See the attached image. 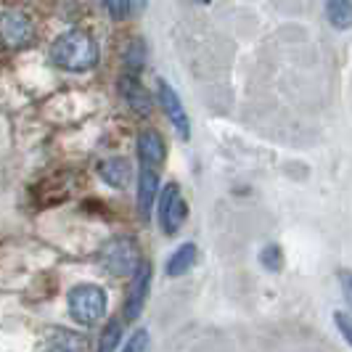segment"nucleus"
Listing matches in <instances>:
<instances>
[{"label": "nucleus", "instance_id": "obj_1", "mask_svg": "<svg viewBox=\"0 0 352 352\" xmlns=\"http://www.w3.org/2000/svg\"><path fill=\"white\" fill-rule=\"evenodd\" d=\"M51 61L67 72H88L98 61V45L85 30L74 27L53 40Z\"/></svg>", "mask_w": 352, "mask_h": 352}, {"label": "nucleus", "instance_id": "obj_2", "mask_svg": "<svg viewBox=\"0 0 352 352\" xmlns=\"http://www.w3.org/2000/svg\"><path fill=\"white\" fill-rule=\"evenodd\" d=\"M109 297L98 283H77L67 294V310L80 326H98L106 316Z\"/></svg>", "mask_w": 352, "mask_h": 352}, {"label": "nucleus", "instance_id": "obj_3", "mask_svg": "<svg viewBox=\"0 0 352 352\" xmlns=\"http://www.w3.org/2000/svg\"><path fill=\"white\" fill-rule=\"evenodd\" d=\"M98 263L111 276H130L141 265V249L130 236H114L98 249Z\"/></svg>", "mask_w": 352, "mask_h": 352}, {"label": "nucleus", "instance_id": "obj_4", "mask_svg": "<svg viewBox=\"0 0 352 352\" xmlns=\"http://www.w3.org/2000/svg\"><path fill=\"white\" fill-rule=\"evenodd\" d=\"M157 214H159V228H162V233H167V236H175L177 230H180V226L186 223L188 204H186V199L180 194V186L177 183H167L164 186V191L159 196Z\"/></svg>", "mask_w": 352, "mask_h": 352}, {"label": "nucleus", "instance_id": "obj_5", "mask_svg": "<svg viewBox=\"0 0 352 352\" xmlns=\"http://www.w3.org/2000/svg\"><path fill=\"white\" fill-rule=\"evenodd\" d=\"M157 96H159V104H162V109H164V114H167V120H170V124L175 127L177 138L188 141V138H191V120H188L186 106H183L180 96L175 93V88H173L167 80H159Z\"/></svg>", "mask_w": 352, "mask_h": 352}, {"label": "nucleus", "instance_id": "obj_6", "mask_svg": "<svg viewBox=\"0 0 352 352\" xmlns=\"http://www.w3.org/2000/svg\"><path fill=\"white\" fill-rule=\"evenodd\" d=\"M32 37H35V27H32L30 16H24L19 11H8L0 16V40L6 48L21 51L32 43Z\"/></svg>", "mask_w": 352, "mask_h": 352}, {"label": "nucleus", "instance_id": "obj_7", "mask_svg": "<svg viewBox=\"0 0 352 352\" xmlns=\"http://www.w3.org/2000/svg\"><path fill=\"white\" fill-rule=\"evenodd\" d=\"M148 289H151V263L141 260V265L133 273V283H130V292L124 300V320H135L141 316L146 300H148Z\"/></svg>", "mask_w": 352, "mask_h": 352}, {"label": "nucleus", "instance_id": "obj_8", "mask_svg": "<svg viewBox=\"0 0 352 352\" xmlns=\"http://www.w3.org/2000/svg\"><path fill=\"white\" fill-rule=\"evenodd\" d=\"M120 93H122L124 104L130 106L135 114H141V117H148V114H151L154 98H151L148 90L143 88V82L135 74H122V77H120Z\"/></svg>", "mask_w": 352, "mask_h": 352}, {"label": "nucleus", "instance_id": "obj_9", "mask_svg": "<svg viewBox=\"0 0 352 352\" xmlns=\"http://www.w3.org/2000/svg\"><path fill=\"white\" fill-rule=\"evenodd\" d=\"M138 159H141V167H151L157 170L159 164L167 159V148H164V141L157 130H141L138 135Z\"/></svg>", "mask_w": 352, "mask_h": 352}, {"label": "nucleus", "instance_id": "obj_10", "mask_svg": "<svg viewBox=\"0 0 352 352\" xmlns=\"http://www.w3.org/2000/svg\"><path fill=\"white\" fill-rule=\"evenodd\" d=\"M157 191H159L157 170H151V167H141V175H138V214L143 217V223H148V220H151Z\"/></svg>", "mask_w": 352, "mask_h": 352}, {"label": "nucleus", "instance_id": "obj_11", "mask_svg": "<svg viewBox=\"0 0 352 352\" xmlns=\"http://www.w3.org/2000/svg\"><path fill=\"white\" fill-rule=\"evenodd\" d=\"M98 175L111 188H127L133 180V167L124 157H111L98 162Z\"/></svg>", "mask_w": 352, "mask_h": 352}, {"label": "nucleus", "instance_id": "obj_12", "mask_svg": "<svg viewBox=\"0 0 352 352\" xmlns=\"http://www.w3.org/2000/svg\"><path fill=\"white\" fill-rule=\"evenodd\" d=\"M196 257H199L196 244H180V247L167 257V263H164V273H167L170 278H177V276H183V273H188V270L194 267Z\"/></svg>", "mask_w": 352, "mask_h": 352}, {"label": "nucleus", "instance_id": "obj_13", "mask_svg": "<svg viewBox=\"0 0 352 352\" xmlns=\"http://www.w3.org/2000/svg\"><path fill=\"white\" fill-rule=\"evenodd\" d=\"M48 352H85V339L69 329H58L48 336Z\"/></svg>", "mask_w": 352, "mask_h": 352}, {"label": "nucleus", "instance_id": "obj_14", "mask_svg": "<svg viewBox=\"0 0 352 352\" xmlns=\"http://www.w3.org/2000/svg\"><path fill=\"white\" fill-rule=\"evenodd\" d=\"M326 16L334 24L336 30H347L352 19V3L347 0H334V3H326Z\"/></svg>", "mask_w": 352, "mask_h": 352}, {"label": "nucleus", "instance_id": "obj_15", "mask_svg": "<svg viewBox=\"0 0 352 352\" xmlns=\"http://www.w3.org/2000/svg\"><path fill=\"white\" fill-rule=\"evenodd\" d=\"M124 61H127V72H124V74H135V77H138L141 67L146 64V45H143V40L135 37V40L127 45V51H124Z\"/></svg>", "mask_w": 352, "mask_h": 352}, {"label": "nucleus", "instance_id": "obj_16", "mask_svg": "<svg viewBox=\"0 0 352 352\" xmlns=\"http://www.w3.org/2000/svg\"><path fill=\"white\" fill-rule=\"evenodd\" d=\"M120 342H122V320H111L104 331H101L98 352H114Z\"/></svg>", "mask_w": 352, "mask_h": 352}, {"label": "nucleus", "instance_id": "obj_17", "mask_svg": "<svg viewBox=\"0 0 352 352\" xmlns=\"http://www.w3.org/2000/svg\"><path fill=\"white\" fill-rule=\"evenodd\" d=\"M260 265H263L265 270H270V273H278L283 267V254L281 249L276 247V244H270V247H265L260 252Z\"/></svg>", "mask_w": 352, "mask_h": 352}, {"label": "nucleus", "instance_id": "obj_18", "mask_svg": "<svg viewBox=\"0 0 352 352\" xmlns=\"http://www.w3.org/2000/svg\"><path fill=\"white\" fill-rule=\"evenodd\" d=\"M148 344H151L148 331H146V329H138V331L122 344V352H148Z\"/></svg>", "mask_w": 352, "mask_h": 352}, {"label": "nucleus", "instance_id": "obj_19", "mask_svg": "<svg viewBox=\"0 0 352 352\" xmlns=\"http://www.w3.org/2000/svg\"><path fill=\"white\" fill-rule=\"evenodd\" d=\"M143 6L141 3H106V11L111 14V19H117V21H122V19H127L133 11H141Z\"/></svg>", "mask_w": 352, "mask_h": 352}, {"label": "nucleus", "instance_id": "obj_20", "mask_svg": "<svg viewBox=\"0 0 352 352\" xmlns=\"http://www.w3.org/2000/svg\"><path fill=\"white\" fill-rule=\"evenodd\" d=\"M334 323L339 326V331H342V336L350 342L352 339V331H350V318H347V313H334Z\"/></svg>", "mask_w": 352, "mask_h": 352}, {"label": "nucleus", "instance_id": "obj_21", "mask_svg": "<svg viewBox=\"0 0 352 352\" xmlns=\"http://www.w3.org/2000/svg\"><path fill=\"white\" fill-rule=\"evenodd\" d=\"M342 281H344V297L350 300V273H344V276H342Z\"/></svg>", "mask_w": 352, "mask_h": 352}]
</instances>
